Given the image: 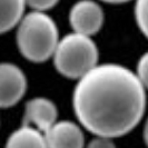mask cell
<instances>
[{
  "label": "cell",
  "instance_id": "obj_7",
  "mask_svg": "<svg viewBox=\"0 0 148 148\" xmlns=\"http://www.w3.org/2000/svg\"><path fill=\"white\" fill-rule=\"evenodd\" d=\"M57 117L58 110L53 101L45 97H36L26 104L22 125H29L45 133L57 121Z\"/></svg>",
  "mask_w": 148,
  "mask_h": 148
},
{
  "label": "cell",
  "instance_id": "obj_6",
  "mask_svg": "<svg viewBox=\"0 0 148 148\" xmlns=\"http://www.w3.org/2000/svg\"><path fill=\"white\" fill-rule=\"evenodd\" d=\"M48 148H84L82 128L70 120H57L44 133Z\"/></svg>",
  "mask_w": 148,
  "mask_h": 148
},
{
  "label": "cell",
  "instance_id": "obj_11",
  "mask_svg": "<svg viewBox=\"0 0 148 148\" xmlns=\"http://www.w3.org/2000/svg\"><path fill=\"white\" fill-rule=\"evenodd\" d=\"M26 6H29L34 10L37 11H46L53 8L59 0H25Z\"/></svg>",
  "mask_w": 148,
  "mask_h": 148
},
{
  "label": "cell",
  "instance_id": "obj_13",
  "mask_svg": "<svg viewBox=\"0 0 148 148\" xmlns=\"http://www.w3.org/2000/svg\"><path fill=\"white\" fill-rule=\"evenodd\" d=\"M86 148H116V145L112 141V138L96 136V138L89 141Z\"/></svg>",
  "mask_w": 148,
  "mask_h": 148
},
{
  "label": "cell",
  "instance_id": "obj_4",
  "mask_svg": "<svg viewBox=\"0 0 148 148\" xmlns=\"http://www.w3.org/2000/svg\"><path fill=\"white\" fill-rule=\"evenodd\" d=\"M105 15L103 8L94 0H79L69 12V22L74 32L91 37L101 29Z\"/></svg>",
  "mask_w": 148,
  "mask_h": 148
},
{
  "label": "cell",
  "instance_id": "obj_3",
  "mask_svg": "<svg viewBox=\"0 0 148 148\" xmlns=\"http://www.w3.org/2000/svg\"><path fill=\"white\" fill-rule=\"evenodd\" d=\"M99 52L91 37L78 32L61 38L52 53L57 71L69 79H79L98 65Z\"/></svg>",
  "mask_w": 148,
  "mask_h": 148
},
{
  "label": "cell",
  "instance_id": "obj_12",
  "mask_svg": "<svg viewBox=\"0 0 148 148\" xmlns=\"http://www.w3.org/2000/svg\"><path fill=\"white\" fill-rule=\"evenodd\" d=\"M147 74H148V55L145 53L143 55L137 64L136 68V73L135 75L138 77V79L140 80L146 87H147Z\"/></svg>",
  "mask_w": 148,
  "mask_h": 148
},
{
  "label": "cell",
  "instance_id": "obj_14",
  "mask_svg": "<svg viewBox=\"0 0 148 148\" xmlns=\"http://www.w3.org/2000/svg\"><path fill=\"white\" fill-rule=\"evenodd\" d=\"M101 1L107 2V3H115V5H117V3H125V2L130 1V0H101Z\"/></svg>",
  "mask_w": 148,
  "mask_h": 148
},
{
  "label": "cell",
  "instance_id": "obj_9",
  "mask_svg": "<svg viewBox=\"0 0 148 148\" xmlns=\"http://www.w3.org/2000/svg\"><path fill=\"white\" fill-rule=\"evenodd\" d=\"M25 0H0V35L15 28L25 14Z\"/></svg>",
  "mask_w": 148,
  "mask_h": 148
},
{
  "label": "cell",
  "instance_id": "obj_1",
  "mask_svg": "<svg viewBox=\"0 0 148 148\" xmlns=\"http://www.w3.org/2000/svg\"><path fill=\"white\" fill-rule=\"evenodd\" d=\"M73 106L77 119L88 132L108 138L120 137L143 118L146 86L125 66L96 65L78 79Z\"/></svg>",
  "mask_w": 148,
  "mask_h": 148
},
{
  "label": "cell",
  "instance_id": "obj_2",
  "mask_svg": "<svg viewBox=\"0 0 148 148\" xmlns=\"http://www.w3.org/2000/svg\"><path fill=\"white\" fill-rule=\"evenodd\" d=\"M17 26V46L26 59L39 64L51 58L59 41V31L50 16L34 10L22 16Z\"/></svg>",
  "mask_w": 148,
  "mask_h": 148
},
{
  "label": "cell",
  "instance_id": "obj_10",
  "mask_svg": "<svg viewBox=\"0 0 148 148\" xmlns=\"http://www.w3.org/2000/svg\"><path fill=\"white\" fill-rule=\"evenodd\" d=\"M135 19L137 26L144 36L148 34L147 0H136L135 3Z\"/></svg>",
  "mask_w": 148,
  "mask_h": 148
},
{
  "label": "cell",
  "instance_id": "obj_5",
  "mask_svg": "<svg viewBox=\"0 0 148 148\" xmlns=\"http://www.w3.org/2000/svg\"><path fill=\"white\" fill-rule=\"evenodd\" d=\"M27 90L26 75L19 67L10 62L0 64V108L18 104Z\"/></svg>",
  "mask_w": 148,
  "mask_h": 148
},
{
  "label": "cell",
  "instance_id": "obj_8",
  "mask_svg": "<svg viewBox=\"0 0 148 148\" xmlns=\"http://www.w3.org/2000/svg\"><path fill=\"white\" fill-rule=\"evenodd\" d=\"M5 148H48L44 133L29 125H22L8 137Z\"/></svg>",
  "mask_w": 148,
  "mask_h": 148
}]
</instances>
